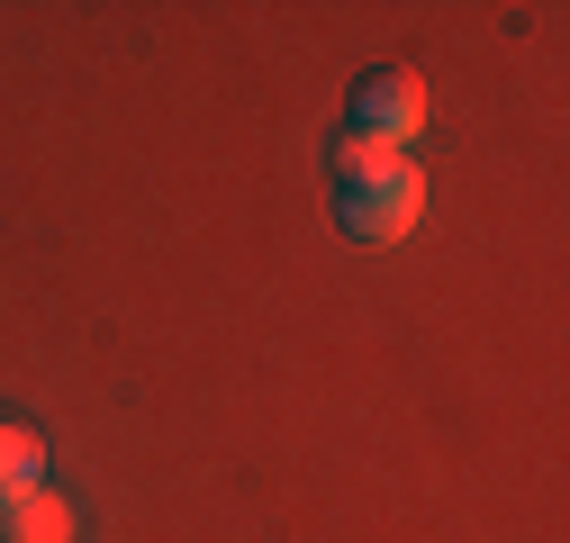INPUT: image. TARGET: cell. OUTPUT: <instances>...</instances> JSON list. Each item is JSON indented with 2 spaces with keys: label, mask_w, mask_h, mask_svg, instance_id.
<instances>
[{
  "label": "cell",
  "mask_w": 570,
  "mask_h": 543,
  "mask_svg": "<svg viewBox=\"0 0 570 543\" xmlns=\"http://www.w3.org/2000/svg\"><path fill=\"white\" fill-rule=\"evenodd\" d=\"M425 118H435V100H425L416 63H372V73L353 82V100H344V127L372 136V146H399V155L425 136Z\"/></svg>",
  "instance_id": "7a4b0ae2"
},
{
  "label": "cell",
  "mask_w": 570,
  "mask_h": 543,
  "mask_svg": "<svg viewBox=\"0 0 570 543\" xmlns=\"http://www.w3.org/2000/svg\"><path fill=\"white\" fill-rule=\"evenodd\" d=\"M0 543H82V507L55 481H37V490H19L0 507Z\"/></svg>",
  "instance_id": "3957f363"
},
{
  "label": "cell",
  "mask_w": 570,
  "mask_h": 543,
  "mask_svg": "<svg viewBox=\"0 0 570 543\" xmlns=\"http://www.w3.org/2000/svg\"><path fill=\"white\" fill-rule=\"evenodd\" d=\"M326 172H335V227H344V245H399V236H416V218H425V164L416 155L335 127L326 136Z\"/></svg>",
  "instance_id": "6da1fadb"
},
{
  "label": "cell",
  "mask_w": 570,
  "mask_h": 543,
  "mask_svg": "<svg viewBox=\"0 0 570 543\" xmlns=\"http://www.w3.org/2000/svg\"><path fill=\"white\" fill-rule=\"evenodd\" d=\"M37 481H46V435L28 417H0V507L19 490H37Z\"/></svg>",
  "instance_id": "277c9868"
}]
</instances>
